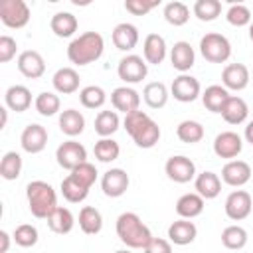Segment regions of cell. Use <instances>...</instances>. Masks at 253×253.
Instances as JSON below:
<instances>
[{
    "instance_id": "cell-1",
    "label": "cell",
    "mask_w": 253,
    "mask_h": 253,
    "mask_svg": "<svg viewBox=\"0 0 253 253\" xmlns=\"http://www.w3.org/2000/svg\"><path fill=\"white\" fill-rule=\"evenodd\" d=\"M103 49H105V40L99 32H83L67 45V57L71 63L83 67L97 61L103 55Z\"/></svg>"
},
{
    "instance_id": "cell-2",
    "label": "cell",
    "mask_w": 253,
    "mask_h": 253,
    "mask_svg": "<svg viewBox=\"0 0 253 253\" xmlns=\"http://www.w3.org/2000/svg\"><path fill=\"white\" fill-rule=\"evenodd\" d=\"M117 235L119 239L128 247V249H144L150 239L152 233L148 229V225L142 223V219L134 213V211H125L117 217Z\"/></svg>"
},
{
    "instance_id": "cell-3",
    "label": "cell",
    "mask_w": 253,
    "mask_h": 253,
    "mask_svg": "<svg viewBox=\"0 0 253 253\" xmlns=\"http://www.w3.org/2000/svg\"><path fill=\"white\" fill-rule=\"evenodd\" d=\"M26 198L32 215L38 219H47V215L57 208V194L51 188V184L43 180L30 182L26 186Z\"/></svg>"
},
{
    "instance_id": "cell-4",
    "label": "cell",
    "mask_w": 253,
    "mask_h": 253,
    "mask_svg": "<svg viewBox=\"0 0 253 253\" xmlns=\"http://www.w3.org/2000/svg\"><path fill=\"white\" fill-rule=\"evenodd\" d=\"M200 53L210 63H225L231 55V43L225 36L210 32L200 40Z\"/></svg>"
},
{
    "instance_id": "cell-5",
    "label": "cell",
    "mask_w": 253,
    "mask_h": 253,
    "mask_svg": "<svg viewBox=\"0 0 253 253\" xmlns=\"http://www.w3.org/2000/svg\"><path fill=\"white\" fill-rule=\"evenodd\" d=\"M0 20L6 28L20 30L30 22V8L24 0H2L0 2Z\"/></svg>"
},
{
    "instance_id": "cell-6",
    "label": "cell",
    "mask_w": 253,
    "mask_h": 253,
    "mask_svg": "<svg viewBox=\"0 0 253 253\" xmlns=\"http://www.w3.org/2000/svg\"><path fill=\"white\" fill-rule=\"evenodd\" d=\"M117 73H119V79H123L126 85H134V83H140L146 73H148V65L146 61L140 57V55H125L119 65H117Z\"/></svg>"
},
{
    "instance_id": "cell-7",
    "label": "cell",
    "mask_w": 253,
    "mask_h": 253,
    "mask_svg": "<svg viewBox=\"0 0 253 253\" xmlns=\"http://www.w3.org/2000/svg\"><path fill=\"white\" fill-rule=\"evenodd\" d=\"M55 158H57V164L61 168H65V170L71 172L79 164L87 162V150H85V146L81 142H77V140L71 138V140H65V142H61L57 146Z\"/></svg>"
},
{
    "instance_id": "cell-8",
    "label": "cell",
    "mask_w": 253,
    "mask_h": 253,
    "mask_svg": "<svg viewBox=\"0 0 253 253\" xmlns=\"http://www.w3.org/2000/svg\"><path fill=\"white\" fill-rule=\"evenodd\" d=\"M170 95L180 103H192L202 95V85L196 77L188 73H180L170 85Z\"/></svg>"
},
{
    "instance_id": "cell-9",
    "label": "cell",
    "mask_w": 253,
    "mask_h": 253,
    "mask_svg": "<svg viewBox=\"0 0 253 253\" xmlns=\"http://www.w3.org/2000/svg\"><path fill=\"white\" fill-rule=\"evenodd\" d=\"M166 176L176 184H188L190 180H196V164L188 156H170L166 160Z\"/></svg>"
},
{
    "instance_id": "cell-10",
    "label": "cell",
    "mask_w": 253,
    "mask_h": 253,
    "mask_svg": "<svg viewBox=\"0 0 253 253\" xmlns=\"http://www.w3.org/2000/svg\"><path fill=\"white\" fill-rule=\"evenodd\" d=\"M253 210V200L245 190H233L225 200V215L233 221L245 219Z\"/></svg>"
},
{
    "instance_id": "cell-11",
    "label": "cell",
    "mask_w": 253,
    "mask_h": 253,
    "mask_svg": "<svg viewBox=\"0 0 253 253\" xmlns=\"http://www.w3.org/2000/svg\"><path fill=\"white\" fill-rule=\"evenodd\" d=\"M130 178L123 168H111L101 178V188L107 198H121L128 190Z\"/></svg>"
},
{
    "instance_id": "cell-12",
    "label": "cell",
    "mask_w": 253,
    "mask_h": 253,
    "mask_svg": "<svg viewBox=\"0 0 253 253\" xmlns=\"http://www.w3.org/2000/svg\"><path fill=\"white\" fill-rule=\"evenodd\" d=\"M20 144L22 148L28 152V154H38L45 148L47 144V130L45 126L38 125V123H32L28 125L24 130H22V136H20Z\"/></svg>"
},
{
    "instance_id": "cell-13",
    "label": "cell",
    "mask_w": 253,
    "mask_h": 253,
    "mask_svg": "<svg viewBox=\"0 0 253 253\" xmlns=\"http://www.w3.org/2000/svg\"><path fill=\"white\" fill-rule=\"evenodd\" d=\"M241 148H243V140H241V136H239L237 132H233V130H223V132H219V134L215 136V140H213V152H215V156H219V158L231 160V158L239 156Z\"/></svg>"
},
{
    "instance_id": "cell-14",
    "label": "cell",
    "mask_w": 253,
    "mask_h": 253,
    "mask_svg": "<svg viewBox=\"0 0 253 253\" xmlns=\"http://www.w3.org/2000/svg\"><path fill=\"white\" fill-rule=\"evenodd\" d=\"M18 71L28 79H40L45 73V61L40 51L26 49L18 55Z\"/></svg>"
},
{
    "instance_id": "cell-15",
    "label": "cell",
    "mask_w": 253,
    "mask_h": 253,
    "mask_svg": "<svg viewBox=\"0 0 253 253\" xmlns=\"http://www.w3.org/2000/svg\"><path fill=\"white\" fill-rule=\"evenodd\" d=\"M251 178V166L245 160H229L221 168V180L231 188H241Z\"/></svg>"
},
{
    "instance_id": "cell-16",
    "label": "cell",
    "mask_w": 253,
    "mask_h": 253,
    "mask_svg": "<svg viewBox=\"0 0 253 253\" xmlns=\"http://www.w3.org/2000/svg\"><path fill=\"white\" fill-rule=\"evenodd\" d=\"M221 83L225 89L243 91L249 85V69L243 63H227L221 71Z\"/></svg>"
},
{
    "instance_id": "cell-17",
    "label": "cell",
    "mask_w": 253,
    "mask_h": 253,
    "mask_svg": "<svg viewBox=\"0 0 253 253\" xmlns=\"http://www.w3.org/2000/svg\"><path fill=\"white\" fill-rule=\"evenodd\" d=\"M111 103L117 111L128 115L132 111H138L140 107V95L138 91H134L132 87L128 85H123V87H117L113 93H111Z\"/></svg>"
},
{
    "instance_id": "cell-18",
    "label": "cell",
    "mask_w": 253,
    "mask_h": 253,
    "mask_svg": "<svg viewBox=\"0 0 253 253\" xmlns=\"http://www.w3.org/2000/svg\"><path fill=\"white\" fill-rule=\"evenodd\" d=\"M111 38H113V43H115L117 49L130 51L138 43V28L134 24H128V22L117 24L115 30H113V34H111Z\"/></svg>"
},
{
    "instance_id": "cell-19",
    "label": "cell",
    "mask_w": 253,
    "mask_h": 253,
    "mask_svg": "<svg viewBox=\"0 0 253 253\" xmlns=\"http://www.w3.org/2000/svg\"><path fill=\"white\" fill-rule=\"evenodd\" d=\"M198 235V227L190 219H176L168 227V241L174 245H190Z\"/></svg>"
},
{
    "instance_id": "cell-20",
    "label": "cell",
    "mask_w": 253,
    "mask_h": 253,
    "mask_svg": "<svg viewBox=\"0 0 253 253\" xmlns=\"http://www.w3.org/2000/svg\"><path fill=\"white\" fill-rule=\"evenodd\" d=\"M166 40L160 34H148L144 38L142 43V53H144V61L152 63V65H160L166 59Z\"/></svg>"
},
{
    "instance_id": "cell-21",
    "label": "cell",
    "mask_w": 253,
    "mask_h": 253,
    "mask_svg": "<svg viewBox=\"0 0 253 253\" xmlns=\"http://www.w3.org/2000/svg\"><path fill=\"white\" fill-rule=\"evenodd\" d=\"M170 61H172V67L180 73H186L194 67V61H196V53H194V47L188 43V42H176L170 49Z\"/></svg>"
},
{
    "instance_id": "cell-22",
    "label": "cell",
    "mask_w": 253,
    "mask_h": 253,
    "mask_svg": "<svg viewBox=\"0 0 253 253\" xmlns=\"http://www.w3.org/2000/svg\"><path fill=\"white\" fill-rule=\"evenodd\" d=\"M79 73L73 69V67H59L53 77H51V83H53V89L61 95H71L79 89Z\"/></svg>"
},
{
    "instance_id": "cell-23",
    "label": "cell",
    "mask_w": 253,
    "mask_h": 253,
    "mask_svg": "<svg viewBox=\"0 0 253 253\" xmlns=\"http://www.w3.org/2000/svg\"><path fill=\"white\" fill-rule=\"evenodd\" d=\"M4 103L10 111H16V113H24L30 109L32 105V93L26 85H12L6 89V95H4Z\"/></svg>"
},
{
    "instance_id": "cell-24",
    "label": "cell",
    "mask_w": 253,
    "mask_h": 253,
    "mask_svg": "<svg viewBox=\"0 0 253 253\" xmlns=\"http://www.w3.org/2000/svg\"><path fill=\"white\" fill-rule=\"evenodd\" d=\"M219 115L223 117V121L227 125H241V123H245V119L249 115V107L241 97L229 95V99L225 101V105H223Z\"/></svg>"
},
{
    "instance_id": "cell-25",
    "label": "cell",
    "mask_w": 253,
    "mask_h": 253,
    "mask_svg": "<svg viewBox=\"0 0 253 253\" xmlns=\"http://www.w3.org/2000/svg\"><path fill=\"white\" fill-rule=\"evenodd\" d=\"M194 188H196V194H200L204 200H213L221 192V180L215 172L208 170V172H202V174L196 176Z\"/></svg>"
},
{
    "instance_id": "cell-26",
    "label": "cell",
    "mask_w": 253,
    "mask_h": 253,
    "mask_svg": "<svg viewBox=\"0 0 253 253\" xmlns=\"http://www.w3.org/2000/svg\"><path fill=\"white\" fill-rule=\"evenodd\" d=\"M204 198L196 192H190V194H184L178 198L176 202V213L182 217V219H194L198 217L202 211H204Z\"/></svg>"
},
{
    "instance_id": "cell-27",
    "label": "cell",
    "mask_w": 253,
    "mask_h": 253,
    "mask_svg": "<svg viewBox=\"0 0 253 253\" xmlns=\"http://www.w3.org/2000/svg\"><path fill=\"white\" fill-rule=\"evenodd\" d=\"M85 128V117L77 111V109H65L59 115V130L65 136H77L81 134Z\"/></svg>"
},
{
    "instance_id": "cell-28",
    "label": "cell",
    "mask_w": 253,
    "mask_h": 253,
    "mask_svg": "<svg viewBox=\"0 0 253 253\" xmlns=\"http://www.w3.org/2000/svg\"><path fill=\"white\" fill-rule=\"evenodd\" d=\"M75 225V217L73 213L67 210V208H61L57 206L49 215H47V227L53 231V233H59V235H65L73 229Z\"/></svg>"
},
{
    "instance_id": "cell-29",
    "label": "cell",
    "mask_w": 253,
    "mask_h": 253,
    "mask_svg": "<svg viewBox=\"0 0 253 253\" xmlns=\"http://www.w3.org/2000/svg\"><path fill=\"white\" fill-rule=\"evenodd\" d=\"M77 26L79 22L71 12H57L51 16L49 22V28L57 38H71L77 32Z\"/></svg>"
},
{
    "instance_id": "cell-30",
    "label": "cell",
    "mask_w": 253,
    "mask_h": 253,
    "mask_svg": "<svg viewBox=\"0 0 253 253\" xmlns=\"http://www.w3.org/2000/svg\"><path fill=\"white\" fill-rule=\"evenodd\" d=\"M168 87L162 83V81H152V83H146V87L142 89V99L144 103L150 107V109H162L166 103H168Z\"/></svg>"
},
{
    "instance_id": "cell-31",
    "label": "cell",
    "mask_w": 253,
    "mask_h": 253,
    "mask_svg": "<svg viewBox=\"0 0 253 253\" xmlns=\"http://www.w3.org/2000/svg\"><path fill=\"white\" fill-rule=\"evenodd\" d=\"M227 99H229V93L223 85H210L202 93V103L210 113H221Z\"/></svg>"
},
{
    "instance_id": "cell-32",
    "label": "cell",
    "mask_w": 253,
    "mask_h": 253,
    "mask_svg": "<svg viewBox=\"0 0 253 253\" xmlns=\"http://www.w3.org/2000/svg\"><path fill=\"white\" fill-rule=\"evenodd\" d=\"M79 227L87 235H97L103 229V215L93 206H83L79 211Z\"/></svg>"
},
{
    "instance_id": "cell-33",
    "label": "cell",
    "mask_w": 253,
    "mask_h": 253,
    "mask_svg": "<svg viewBox=\"0 0 253 253\" xmlns=\"http://www.w3.org/2000/svg\"><path fill=\"white\" fill-rule=\"evenodd\" d=\"M132 140L138 148H152L158 140H160V126L156 121L148 119L134 134H132Z\"/></svg>"
},
{
    "instance_id": "cell-34",
    "label": "cell",
    "mask_w": 253,
    "mask_h": 253,
    "mask_svg": "<svg viewBox=\"0 0 253 253\" xmlns=\"http://www.w3.org/2000/svg\"><path fill=\"white\" fill-rule=\"evenodd\" d=\"M119 115L115 111H99V115L95 117V132L101 138H111V134H115L119 130Z\"/></svg>"
},
{
    "instance_id": "cell-35",
    "label": "cell",
    "mask_w": 253,
    "mask_h": 253,
    "mask_svg": "<svg viewBox=\"0 0 253 253\" xmlns=\"http://www.w3.org/2000/svg\"><path fill=\"white\" fill-rule=\"evenodd\" d=\"M247 231L241 227V225H227L223 231H221V243L225 249H231V251H239L247 245Z\"/></svg>"
},
{
    "instance_id": "cell-36",
    "label": "cell",
    "mask_w": 253,
    "mask_h": 253,
    "mask_svg": "<svg viewBox=\"0 0 253 253\" xmlns=\"http://www.w3.org/2000/svg\"><path fill=\"white\" fill-rule=\"evenodd\" d=\"M204 134H206V130H204V126H202V123H198V121H182L178 126H176V136L182 140V142H186V144H196V142H200L202 138H204Z\"/></svg>"
},
{
    "instance_id": "cell-37",
    "label": "cell",
    "mask_w": 253,
    "mask_h": 253,
    "mask_svg": "<svg viewBox=\"0 0 253 253\" xmlns=\"http://www.w3.org/2000/svg\"><path fill=\"white\" fill-rule=\"evenodd\" d=\"M61 196L69 202V204H79L89 196V188H85L83 184H79L71 174L67 178L61 180Z\"/></svg>"
},
{
    "instance_id": "cell-38",
    "label": "cell",
    "mask_w": 253,
    "mask_h": 253,
    "mask_svg": "<svg viewBox=\"0 0 253 253\" xmlns=\"http://www.w3.org/2000/svg\"><path fill=\"white\" fill-rule=\"evenodd\" d=\"M164 20L170 24V26H184L188 20H190V8L180 2V0H174V2H168L164 6Z\"/></svg>"
},
{
    "instance_id": "cell-39",
    "label": "cell",
    "mask_w": 253,
    "mask_h": 253,
    "mask_svg": "<svg viewBox=\"0 0 253 253\" xmlns=\"http://www.w3.org/2000/svg\"><path fill=\"white\" fill-rule=\"evenodd\" d=\"M79 101L85 109H101L107 101V93L99 85H87L79 91Z\"/></svg>"
},
{
    "instance_id": "cell-40",
    "label": "cell",
    "mask_w": 253,
    "mask_h": 253,
    "mask_svg": "<svg viewBox=\"0 0 253 253\" xmlns=\"http://www.w3.org/2000/svg\"><path fill=\"white\" fill-rule=\"evenodd\" d=\"M34 107H36V111H38L42 117H53V115L59 113V109H61V101H59V97H57L55 93H51V91H43V93H40V95L36 97Z\"/></svg>"
},
{
    "instance_id": "cell-41",
    "label": "cell",
    "mask_w": 253,
    "mask_h": 253,
    "mask_svg": "<svg viewBox=\"0 0 253 253\" xmlns=\"http://www.w3.org/2000/svg\"><path fill=\"white\" fill-rule=\"evenodd\" d=\"M93 152H95V158H97L99 162L109 164V162H113V160L119 158V154H121V146H119V142L113 140V138H101V140L95 142Z\"/></svg>"
},
{
    "instance_id": "cell-42",
    "label": "cell",
    "mask_w": 253,
    "mask_h": 253,
    "mask_svg": "<svg viewBox=\"0 0 253 253\" xmlns=\"http://www.w3.org/2000/svg\"><path fill=\"white\" fill-rule=\"evenodd\" d=\"M22 174V156L14 150L6 152L0 160V176L4 180H16Z\"/></svg>"
},
{
    "instance_id": "cell-43",
    "label": "cell",
    "mask_w": 253,
    "mask_h": 253,
    "mask_svg": "<svg viewBox=\"0 0 253 253\" xmlns=\"http://www.w3.org/2000/svg\"><path fill=\"white\" fill-rule=\"evenodd\" d=\"M221 14V2L219 0H196L194 4V16L200 22H213Z\"/></svg>"
},
{
    "instance_id": "cell-44",
    "label": "cell",
    "mask_w": 253,
    "mask_h": 253,
    "mask_svg": "<svg viewBox=\"0 0 253 253\" xmlns=\"http://www.w3.org/2000/svg\"><path fill=\"white\" fill-rule=\"evenodd\" d=\"M12 239L16 241V245L20 247H34L38 243V229L32 223H22L14 229Z\"/></svg>"
},
{
    "instance_id": "cell-45",
    "label": "cell",
    "mask_w": 253,
    "mask_h": 253,
    "mask_svg": "<svg viewBox=\"0 0 253 253\" xmlns=\"http://www.w3.org/2000/svg\"><path fill=\"white\" fill-rule=\"evenodd\" d=\"M225 20L235 28H243L251 24V10L243 4H231L229 10L225 12Z\"/></svg>"
},
{
    "instance_id": "cell-46",
    "label": "cell",
    "mask_w": 253,
    "mask_h": 253,
    "mask_svg": "<svg viewBox=\"0 0 253 253\" xmlns=\"http://www.w3.org/2000/svg\"><path fill=\"white\" fill-rule=\"evenodd\" d=\"M71 176H73L79 184H83L85 188L91 190V186H93L95 180H97V168H95L91 162H83V164H79L77 168L71 170Z\"/></svg>"
},
{
    "instance_id": "cell-47",
    "label": "cell",
    "mask_w": 253,
    "mask_h": 253,
    "mask_svg": "<svg viewBox=\"0 0 253 253\" xmlns=\"http://www.w3.org/2000/svg\"><path fill=\"white\" fill-rule=\"evenodd\" d=\"M148 119H150V117H148L144 111H140V109H138V111H132V113H128V115H125V121H123L125 130L132 136V134H134V132H136Z\"/></svg>"
},
{
    "instance_id": "cell-48",
    "label": "cell",
    "mask_w": 253,
    "mask_h": 253,
    "mask_svg": "<svg viewBox=\"0 0 253 253\" xmlns=\"http://www.w3.org/2000/svg\"><path fill=\"white\" fill-rule=\"evenodd\" d=\"M18 43L10 36H0V63H8L16 57Z\"/></svg>"
},
{
    "instance_id": "cell-49",
    "label": "cell",
    "mask_w": 253,
    "mask_h": 253,
    "mask_svg": "<svg viewBox=\"0 0 253 253\" xmlns=\"http://www.w3.org/2000/svg\"><path fill=\"white\" fill-rule=\"evenodd\" d=\"M154 6H158V2H146V0H125V8H126V12H130L132 16H144V14H148Z\"/></svg>"
},
{
    "instance_id": "cell-50",
    "label": "cell",
    "mask_w": 253,
    "mask_h": 253,
    "mask_svg": "<svg viewBox=\"0 0 253 253\" xmlns=\"http://www.w3.org/2000/svg\"><path fill=\"white\" fill-rule=\"evenodd\" d=\"M142 251L144 253H172V243L162 237H152L150 243Z\"/></svg>"
},
{
    "instance_id": "cell-51",
    "label": "cell",
    "mask_w": 253,
    "mask_h": 253,
    "mask_svg": "<svg viewBox=\"0 0 253 253\" xmlns=\"http://www.w3.org/2000/svg\"><path fill=\"white\" fill-rule=\"evenodd\" d=\"M0 239H2V247H0V253H6L8 251V247H10V235L2 229L0 231Z\"/></svg>"
},
{
    "instance_id": "cell-52",
    "label": "cell",
    "mask_w": 253,
    "mask_h": 253,
    "mask_svg": "<svg viewBox=\"0 0 253 253\" xmlns=\"http://www.w3.org/2000/svg\"><path fill=\"white\" fill-rule=\"evenodd\" d=\"M245 140L249 144H253V121H249L247 126H245Z\"/></svg>"
},
{
    "instance_id": "cell-53",
    "label": "cell",
    "mask_w": 253,
    "mask_h": 253,
    "mask_svg": "<svg viewBox=\"0 0 253 253\" xmlns=\"http://www.w3.org/2000/svg\"><path fill=\"white\" fill-rule=\"evenodd\" d=\"M0 115H2V126H0V128H4L6 123H8V107H2V109H0Z\"/></svg>"
},
{
    "instance_id": "cell-54",
    "label": "cell",
    "mask_w": 253,
    "mask_h": 253,
    "mask_svg": "<svg viewBox=\"0 0 253 253\" xmlns=\"http://www.w3.org/2000/svg\"><path fill=\"white\" fill-rule=\"evenodd\" d=\"M249 38H251V42H253V22L249 24Z\"/></svg>"
},
{
    "instance_id": "cell-55",
    "label": "cell",
    "mask_w": 253,
    "mask_h": 253,
    "mask_svg": "<svg viewBox=\"0 0 253 253\" xmlns=\"http://www.w3.org/2000/svg\"><path fill=\"white\" fill-rule=\"evenodd\" d=\"M115 253H132L130 249H119V251H115Z\"/></svg>"
}]
</instances>
